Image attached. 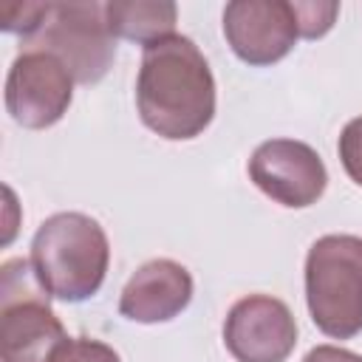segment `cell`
Segmentation results:
<instances>
[{"label":"cell","instance_id":"3","mask_svg":"<svg viewBox=\"0 0 362 362\" xmlns=\"http://www.w3.org/2000/svg\"><path fill=\"white\" fill-rule=\"evenodd\" d=\"M305 303L311 322L334 339L362 331V238L322 235L305 255Z\"/></svg>","mask_w":362,"mask_h":362},{"label":"cell","instance_id":"11","mask_svg":"<svg viewBox=\"0 0 362 362\" xmlns=\"http://www.w3.org/2000/svg\"><path fill=\"white\" fill-rule=\"evenodd\" d=\"M105 20L113 37L150 45L175 31L178 6L170 0H110L105 3Z\"/></svg>","mask_w":362,"mask_h":362},{"label":"cell","instance_id":"17","mask_svg":"<svg viewBox=\"0 0 362 362\" xmlns=\"http://www.w3.org/2000/svg\"><path fill=\"white\" fill-rule=\"evenodd\" d=\"M359 362H362V359H359Z\"/></svg>","mask_w":362,"mask_h":362},{"label":"cell","instance_id":"10","mask_svg":"<svg viewBox=\"0 0 362 362\" xmlns=\"http://www.w3.org/2000/svg\"><path fill=\"white\" fill-rule=\"evenodd\" d=\"M192 274L170 257L141 263L124 283L119 297V314L130 322L156 325L175 320L192 303Z\"/></svg>","mask_w":362,"mask_h":362},{"label":"cell","instance_id":"9","mask_svg":"<svg viewBox=\"0 0 362 362\" xmlns=\"http://www.w3.org/2000/svg\"><path fill=\"white\" fill-rule=\"evenodd\" d=\"M223 345L238 362H286L297 345L294 314L272 294L240 297L223 320Z\"/></svg>","mask_w":362,"mask_h":362},{"label":"cell","instance_id":"8","mask_svg":"<svg viewBox=\"0 0 362 362\" xmlns=\"http://www.w3.org/2000/svg\"><path fill=\"white\" fill-rule=\"evenodd\" d=\"M223 37L240 62L266 68L288 57L300 28L286 0H232L223 8Z\"/></svg>","mask_w":362,"mask_h":362},{"label":"cell","instance_id":"12","mask_svg":"<svg viewBox=\"0 0 362 362\" xmlns=\"http://www.w3.org/2000/svg\"><path fill=\"white\" fill-rule=\"evenodd\" d=\"M291 8L297 17L300 37H305V40L325 37L334 28L337 14H339V3H334V0H294Z\"/></svg>","mask_w":362,"mask_h":362},{"label":"cell","instance_id":"14","mask_svg":"<svg viewBox=\"0 0 362 362\" xmlns=\"http://www.w3.org/2000/svg\"><path fill=\"white\" fill-rule=\"evenodd\" d=\"M48 362H122V359L107 342H99L90 337H74V339L68 337L51 354Z\"/></svg>","mask_w":362,"mask_h":362},{"label":"cell","instance_id":"7","mask_svg":"<svg viewBox=\"0 0 362 362\" xmlns=\"http://www.w3.org/2000/svg\"><path fill=\"white\" fill-rule=\"evenodd\" d=\"M252 184L280 206L305 209L328 187V170L320 153L297 139H269L249 158Z\"/></svg>","mask_w":362,"mask_h":362},{"label":"cell","instance_id":"2","mask_svg":"<svg viewBox=\"0 0 362 362\" xmlns=\"http://www.w3.org/2000/svg\"><path fill=\"white\" fill-rule=\"evenodd\" d=\"M28 260L40 286L54 300L85 303L105 283L110 243L96 218L85 212H57L34 232Z\"/></svg>","mask_w":362,"mask_h":362},{"label":"cell","instance_id":"4","mask_svg":"<svg viewBox=\"0 0 362 362\" xmlns=\"http://www.w3.org/2000/svg\"><path fill=\"white\" fill-rule=\"evenodd\" d=\"M48 297L31 260L11 257L0 266V362H48L68 339Z\"/></svg>","mask_w":362,"mask_h":362},{"label":"cell","instance_id":"6","mask_svg":"<svg viewBox=\"0 0 362 362\" xmlns=\"http://www.w3.org/2000/svg\"><path fill=\"white\" fill-rule=\"evenodd\" d=\"M74 76L48 51H20L6 74V110L28 130L54 127L71 107Z\"/></svg>","mask_w":362,"mask_h":362},{"label":"cell","instance_id":"5","mask_svg":"<svg viewBox=\"0 0 362 362\" xmlns=\"http://www.w3.org/2000/svg\"><path fill=\"white\" fill-rule=\"evenodd\" d=\"M23 51H48L71 71L74 82H99L116 57V37L105 20V3H51L42 28Z\"/></svg>","mask_w":362,"mask_h":362},{"label":"cell","instance_id":"1","mask_svg":"<svg viewBox=\"0 0 362 362\" xmlns=\"http://www.w3.org/2000/svg\"><path fill=\"white\" fill-rule=\"evenodd\" d=\"M136 107L147 130L167 141L201 136L215 119V76L201 48L181 34L144 45Z\"/></svg>","mask_w":362,"mask_h":362},{"label":"cell","instance_id":"13","mask_svg":"<svg viewBox=\"0 0 362 362\" xmlns=\"http://www.w3.org/2000/svg\"><path fill=\"white\" fill-rule=\"evenodd\" d=\"M48 11H51V3H6L0 8V25L8 34H20L25 42L42 28Z\"/></svg>","mask_w":362,"mask_h":362},{"label":"cell","instance_id":"15","mask_svg":"<svg viewBox=\"0 0 362 362\" xmlns=\"http://www.w3.org/2000/svg\"><path fill=\"white\" fill-rule=\"evenodd\" d=\"M339 161L354 184L362 187V116L351 119L339 133Z\"/></svg>","mask_w":362,"mask_h":362},{"label":"cell","instance_id":"16","mask_svg":"<svg viewBox=\"0 0 362 362\" xmlns=\"http://www.w3.org/2000/svg\"><path fill=\"white\" fill-rule=\"evenodd\" d=\"M359 359L362 356H356L354 351L337 345H317L303 356V362H359Z\"/></svg>","mask_w":362,"mask_h":362}]
</instances>
